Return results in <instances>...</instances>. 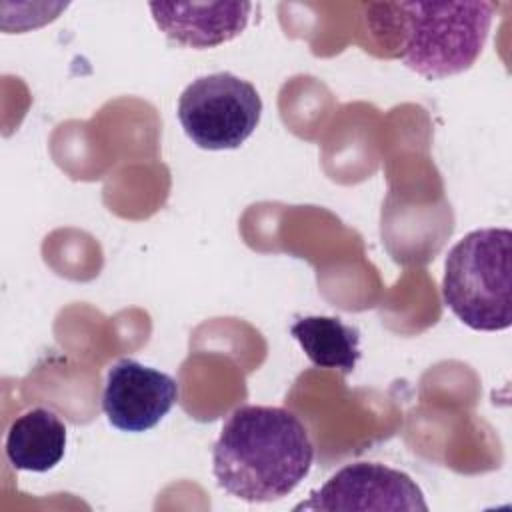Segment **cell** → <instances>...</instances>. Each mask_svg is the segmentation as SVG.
<instances>
[{
  "mask_svg": "<svg viewBox=\"0 0 512 512\" xmlns=\"http://www.w3.org/2000/svg\"><path fill=\"white\" fill-rule=\"evenodd\" d=\"M314 462L304 422L282 406L246 404L224 422L212 450L222 490L244 502H276L294 492Z\"/></svg>",
  "mask_w": 512,
  "mask_h": 512,
  "instance_id": "cell-1",
  "label": "cell"
},
{
  "mask_svg": "<svg viewBox=\"0 0 512 512\" xmlns=\"http://www.w3.org/2000/svg\"><path fill=\"white\" fill-rule=\"evenodd\" d=\"M386 30L400 38L394 52L410 70L440 80L466 72L482 54L494 2H396L386 4Z\"/></svg>",
  "mask_w": 512,
  "mask_h": 512,
  "instance_id": "cell-2",
  "label": "cell"
},
{
  "mask_svg": "<svg viewBox=\"0 0 512 512\" xmlns=\"http://www.w3.org/2000/svg\"><path fill=\"white\" fill-rule=\"evenodd\" d=\"M442 298L450 312L478 332L512 324V232L480 228L458 240L446 256Z\"/></svg>",
  "mask_w": 512,
  "mask_h": 512,
  "instance_id": "cell-3",
  "label": "cell"
},
{
  "mask_svg": "<svg viewBox=\"0 0 512 512\" xmlns=\"http://www.w3.org/2000/svg\"><path fill=\"white\" fill-rule=\"evenodd\" d=\"M262 100L256 88L230 72L192 80L178 98V120L186 136L204 150H234L256 130Z\"/></svg>",
  "mask_w": 512,
  "mask_h": 512,
  "instance_id": "cell-4",
  "label": "cell"
},
{
  "mask_svg": "<svg viewBox=\"0 0 512 512\" xmlns=\"http://www.w3.org/2000/svg\"><path fill=\"white\" fill-rule=\"evenodd\" d=\"M300 510H420L428 504L420 486L400 470L378 462H354L332 474L306 502L294 506Z\"/></svg>",
  "mask_w": 512,
  "mask_h": 512,
  "instance_id": "cell-5",
  "label": "cell"
},
{
  "mask_svg": "<svg viewBox=\"0 0 512 512\" xmlns=\"http://www.w3.org/2000/svg\"><path fill=\"white\" fill-rule=\"evenodd\" d=\"M178 382L138 360L122 358L106 374L102 410L108 422L122 432L154 428L176 404Z\"/></svg>",
  "mask_w": 512,
  "mask_h": 512,
  "instance_id": "cell-6",
  "label": "cell"
},
{
  "mask_svg": "<svg viewBox=\"0 0 512 512\" xmlns=\"http://www.w3.org/2000/svg\"><path fill=\"white\" fill-rule=\"evenodd\" d=\"M250 2H152L150 12L168 40L188 48H214L240 36L250 20Z\"/></svg>",
  "mask_w": 512,
  "mask_h": 512,
  "instance_id": "cell-7",
  "label": "cell"
},
{
  "mask_svg": "<svg viewBox=\"0 0 512 512\" xmlns=\"http://www.w3.org/2000/svg\"><path fill=\"white\" fill-rule=\"evenodd\" d=\"M4 452L16 470L48 472L66 452V426L48 408L22 412L8 428Z\"/></svg>",
  "mask_w": 512,
  "mask_h": 512,
  "instance_id": "cell-8",
  "label": "cell"
},
{
  "mask_svg": "<svg viewBox=\"0 0 512 512\" xmlns=\"http://www.w3.org/2000/svg\"><path fill=\"white\" fill-rule=\"evenodd\" d=\"M304 354L318 368L348 376L360 358V332L332 316H304L290 326Z\"/></svg>",
  "mask_w": 512,
  "mask_h": 512,
  "instance_id": "cell-9",
  "label": "cell"
}]
</instances>
